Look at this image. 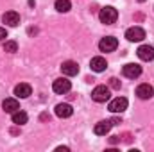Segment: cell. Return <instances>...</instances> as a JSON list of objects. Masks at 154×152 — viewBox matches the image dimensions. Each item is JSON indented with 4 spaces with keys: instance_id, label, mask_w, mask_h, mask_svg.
Here are the masks:
<instances>
[{
    "instance_id": "6da1fadb",
    "label": "cell",
    "mask_w": 154,
    "mask_h": 152,
    "mask_svg": "<svg viewBox=\"0 0 154 152\" xmlns=\"http://www.w3.org/2000/svg\"><path fill=\"white\" fill-rule=\"evenodd\" d=\"M116 18H118V11H116L115 7H111V5L102 7V9H100V13H99V20H100L102 23H106V25L115 23Z\"/></svg>"
},
{
    "instance_id": "7a4b0ae2",
    "label": "cell",
    "mask_w": 154,
    "mask_h": 152,
    "mask_svg": "<svg viewBox=\"0 0 154 152\" xmlns=\"http://www.w3.org/2000/svg\"><path fill=\"white\" fill-rule=\"evenodd\" d=\"M109 97H111V93H109V88H106V86H97L91 91V99L95 102H108Z\"/></svg>"
},
{
    "instance_id": "3957f363",
    "label": "cell",
    "mask_w": 154,
    "mask_h": 152,
    "mask_svg": "<svg viewBox=\"0 0 154 152\" xmlns=\"http://www.w3.org/2000/svg\"><path fill=\"white\" fill-rule=\"evenodd\" d=\"M52 90H54L57 95H65V93H68V91L72 90V82H70L68 79H63V77H61V79H56Z\"/></svg>"
},
{
    "instance_id": "277c9868",
    "label": "cell",
    "mask_w": 154,
    "mask_h": 152,
    "mask_svg": "<svg viewBox=\"0 0 154 152\" xmlns=\"http://www.w3.org/2000/svg\"><path fill=\"white\" fill-rule=\"evenodd\" d=\"M116 47H118V39L113 38V36H106V38L100 39V43H99L100 52H113Z\"/></svg>"
},
{
    "instance_id": "5b68a950",
    "label": "cell",
    "mask_w": 154,
    "mask_h": 152,
    "mask_svg": "<svg viewBox=\"0 0 154 152\" xmlns=\"http://www.w3.org/2000/svg\"><path fill=\"white\" fill-rule=\"evenodd\" d=\"M122 74H124V77H127V79H136V77L142 75V66L140 65H134V63H129V65H125L122 68Z\"/></svg>"
},
{
    "instance_id": "8992f818",
    "label": "cell",
    "mask_w": 154,
    "mask_h": 152,
    "mask_svg": "<svg viewBox=\"0 0 154 152\" xmlns=\"http://www.w3.org/2000/svg\"><path fill=\"white\" fill-rule=\"evenodd\" d=\"M127 109V99L124 97H116L109 102V111L111 113H124Z\"/></svg>"
},
{
    "instance_id": "52a82bcc",
    "label": "cell",
    "mask_w": 154,
    "mask_h": 152,
    "mask_svg": "<svg viewBox=\"0 0 154 152\" xmlns=\"http://www.w3.org/2000/svg\"><path fill=\"white\" fill-rule=\"evenodd\" d=\"M125 38L129 41H142L145 38V31L142 27H131V29L125 31Z\"/></svg>"
},
{
    "instance_id": "ba28073f",
    "label": "cell",
    "mask_w": 154,
    "mask_h": 152,
    "mask_svg": "<svg viewBox=\"0 0 154 152\" xmlns=\"http://www.w3.org/2000/svg\"><path fill=\"white\" fill-rule=\"evenodd\" d=\"M136 54H138V57H140L142 61H152L154 59V48L151 45H142V47L136 50Z\"/></svg>"
},
{
    "instance_id": "9c48e42d",
    "label": "cell",
    "mask_w": 154,
    "mask_h": 152,
    "mask_svg": "<svg viewBox=\"0 0 154 152\" xmlns=\"http://www.w3.org/2000/svg\"><path fill=\"white\" fill-rule=\"evenodd\" d=\"M61 72L66 77H74V75L79 74V66H77L75 61H65V63L61 65Z\"/></svg>"
},
{
    "instance_id": "30bf717a",
    "label": "cell",
    "mask_w": 154,
    "mask_h": 152,
    "mask_svg": "<svg viewBox=\"0 0 154 152\" xmlns=\"http://www.w3.org/2000/svg\"><path fill=\"white\" fill-rule=\"evenodd\" d=\"M136 95H138L142 100H147V99H151L154 95V88L151 84H140V86L136 88Z\"/></svg>"
},
{
    "instance_id": "8fae6325",
    "label": "cell",
    "mask_w": 154,
    "mask_h": 152,
    "mask_svg": "<svg viewBox=\"0 0 154 152\" xmlns=\"http://www.w3.org/2000/svg\"><path fill=\"white\" fill-rule=\"evenodd\" d=\"M31 93H32V88H31V84H27V82H20V84L14 88V95L20 97V99H27Z\"/></svg>"
},
{
    "instance_id": "7c38bea8",
    "label": "cell",
    "mask_w": 154,
    "mask_h": 152,
    "mask_svg": "<svg viewBox=\"0 0 154 152\" xmlns=\"http://www.w3.org/2000/svg\"><path fill=\"white\" fill-rule=\"evenodd\" d=\"M111 120H102V122H99L97 125H95V129H93V132L97 134V136H106L108 132H109V129H111Z\"/></svg>"
},
{
    "instance_id": "4fadbf2b",
    "label": "cell",
    "mask_w": 154,
    "mask_h": 152,
    "mask_svg": "<svg viewBox=\"0 0 154 152\" xmlns=\"http://www.w3.org/2000/svg\"><path fill=\"white\" fill-rule=\"evenodd\" d=\"M2 20H4V23H7V25H11V27H16V25L20 23V14H18L16 11H7V13L2 16Z\"/></svg>"
},
{
    "instance_id": "5bb4252c",
    "label": "cell",
    "mask_w": 154,
    "mask_h": 152,
    "mask_svg": "<svg viewBox=\"0 0 154 152\" xmlns=\"http://www.w3.org/2000/svg\"><path fill=\"white\" fill-rule=\"evenodd\" d=\"M90 66H91V70H93V72H104V70L108 68V63H106V59H104V57L97 56V57H93V59H91Z\"/></svg>"
},
{
    "instance_id": "9a60e30c",
    "label": "cell",
    "mask_w": 154,
    "mask_h": 152,
    "mask_svg": "<svg viewBox=\"0 0 154 152\" xmlns=\"http://www.w3.org/2000/svg\"><path fill=\"white\" fill-rule=\"evenodd\" d=\"M56 114H57L59 118H68V116L74 114V109H72L70 104H57V106H56Z\"/></svg>"
},
{
    "instance_id": "2e32d148",
    "label": "cell",
    "mask_w": 154,
    "mask_h": 152,
    "mask_svg": "<svg viewBox=\"0 0 154 152\" xmlns=\"http://www.w3.org/2000/svg\"><path fill=\"white\" fill-rule=\"evenodd\" d=\"M2 108H4L5 113H14V111L20 109V104H18L16 99H5V100L2 102Z\"/></svg>"
},
{
    "instance_id": "e0dca14e",
    "label": "cell",
    "mask_w": 154,
    "mask_h": 152,
    "mask_svg": "<svg viewBox=\"0 0 154 152\" xmlns=\"http://www.w3.org/2000/svg\"><path fill=\"white\" fill-rule=\"evenodd\" d=\"M27 120H29L27 113H23L20 109L13 113V123H16V125H23V123H27Z\"/></svg>"
},
{
    "instance_id": "ac0fdd59",
    "label": "cell",
    "mask_w": 154,
    "mask_h": 152,
    "mask_svg": "<svg viewBox=\"0 0 154 152\" xmlns=\"http://www.w3.org/2000/svg\"><path fill=\"white\" fill-rule=\"evenodd\" d=\"M72 7L70 0H56V11L57 13H68Z\"/></svg>"
},
{
    "instance_id": "d6986e66",
    "label": "cell",
    "mask_w": 154,
    "mask_h": 152,
    "mask_svg": "<svg viewBox=\"0 0 154 152\" xmlns=\"http://www.w3.org/2000/svg\"><path fill=\"white\" fill-rule=\"evenodd\" d=\"M4 50L13 54V52H16V50H18V43H16V41H5V45H4Z\"/></svg>"
},
{
    "instance_id": "ffe728a7",
    "label": "cell",
    "mask_w": 154,
    "mask_h": 152,
    "mask_svg": "<svg viewBox=\"0 0 154 152\" xmlns=\"http://www.w3.org/2000/svg\"><path fill=\"white\" fill-rule=\"evenodd\" d=\"M120 86H122V84H120V81H118L116 77H111V79H109V88H113V90H120Z\"/></svg>"
},
{
    "instance_id": "44dd1931",
    "label": "cell",
    "mask_w": 154,
    "mask_h": 152,
    "mask_svg": "<svg viewBox=\"0 0 154 152\" xmlns=\"http://www.w3.org/2000/svg\"><path fill=\"white\" fill-rule=\"evenodd\" d=\"M120 138H122V140H124V141H125V143H131V140H133V136H131V134H129V132H124V134H122V136H120Z\"/></svg>"
},
{
    "instance_id": "7402d4cb",
    "label": "cell",
    "mask_w": 154,
    "mask_h": 152,
    "mask_svg": "<svg viewBox=\"0 0 154 152\" xmlns=\"http://www.w3.org/2000/svg\"><path fill=\"white\" fill-rule=\"evenodd\" d=\"M111 123H113V125H118V123H122V118H120V116H115V118H111Z\"/></svg>"
},
{
    "instance_id": "603a6c76",
    "label": "cell",
    "mask_w": 154,
    "mask_h": 152,
    "mask_svg": "<svg viewBox=\"0 0 154 152\" xmlns=\"http://www.w3.org/2000/svg\"><path fill=\"white\" fill-rule=\"evenodd\" d=\"M4 38H7V32H5L4 27H0V39H4Z\"/></svg>"
},
{
    "instance_id": "cb8c5ba5",
    "label": "cell",
    "mask_w": 154,
    "mask_h": 152,
    "mask_svg": "<svg viewBox=\"0 0 154 152\" xmlns=\"http://www.w3.org/2000/svg\"><path fill=\"white\" fill-rule=\"evenodd\" d=\"M109 141H111V143H118V141H120V136H111Z\"/></svg>"
},
{
    "instance_id": "d4e9b609",
    "label": "cell",
    "mask_w": 154,
    "mask_h": 152,
    "mask_svg": "<svg viewBox=\"0 0 154 152\" xmlns=\"http://www.w3.org/2000/svg\"><path fill=\"white\" fill-rule=\"evenodd\" d=\"M56 150H59V152H61V150H63V152H68V147H57Z\"/></svg>"
},
{
    "instance_id": "484cf974",
    "label": "cell",
    "mask_w": 154,
    "mask_h": 152,
    "mask_svg": "<svg viewBox=\"0 0 154 152\" xmlns=\"http://www.w3.org/2000/svg\"><path fill=\"white\" fill-rule=\"evenodd\" d=\"M41 120H50V116H48L47 113H43V114H41Z\"/></svg>"
},
{
    "instance_id": "4316f807",
    "label": "cell",
    "mask_w": 154,
    "mask_h": 152,
    "mask_svg": "<svg viewBox=\"0 0 154 152\" xmlns=\"http://www.w3.org/2000/svg\"><path fill=\"white\" fill-rule=\"evenodd\" d=\"M138 2H145V0H138Z\"/></svg>"
}]
</instances>
